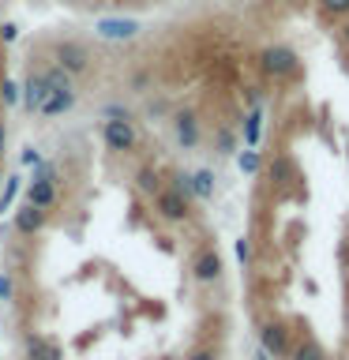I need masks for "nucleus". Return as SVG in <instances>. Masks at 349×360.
I'll return each mask as SVG.
<instances>
[{
    "mask_svg": "<svg viewBox=\"0 0 349 360\" xmlns=\"http://www.w3.org/2000/svg\"><path fill=\"white\" fill-rule=\"evenodd\" d=\"M255 68L263 79H274V83H281V79L297 75L300 72V60L297 53L289 49V45H263V49L255 53Z\"/></svg>",
    "mask_w": 349,
    "mask_h": 360,
    "instance_id": "obj_1",
    "label": "nucleus"
},
{
    "mask_svg": "<svg viewBox=\"0 0 349 360\" xmlns=\"http://www.w3.org/2000/svg\"><path fill=\"white\" fill-rule=\"evenodd\" d=\"M259 345H263L267 356L286 360V356H289V345H293L289 323H286V319H263V323H259Z\"/></svg>",
    "mask_w": 349,
    "mask_h": 360,
    "instance_id": "obj_2",
    "label": "nucleus"
},
{
    "mask_svg": "<svg viewBox=\"0 0 349 360\" xmlns=\"http://www.w3.org/2000/svg\"><path fill=\"white\" fill-rule=\"evenodd\" d=\"M101 139H106V146H109L113 154H132L135 146H139V131H135L132 120L113 117V120L101 124Z\"/></svg>",
    "mask_w": 349,
    "mask_h": 360,
    "instance_id": "obj_3",
    "label": "nucleus"
},
{
    "mask_svg": "<svg viewBox=\"0 0 349 360\" xmlns=\"http://www.w3.org/2000/svg\"><path fill=\"white\" fill-rule=\"evenodd\" d=\"M222 270H225V263H222V255L214 244H203L199 252L191 255V278H196L199 285H214V281L222 278Z\"/></svg>",
    "mask_w": 349,
    "mask_h": 360,
    "instance_id": "obj_4",
    "label": "nucleus"
},
{
    "mask_svg": "<svg viewBox=\"0 0 349 360\" xmlns=\"http://www.w3.org/2000/svg\"><path fill=\"white\" fill-rule=\"evenodd\" d=\"M154 210H158V218H165V221H188L191 218V199H184L173 188H162L154 195Z\"/></svg>",
    "mask_w": 349,
    "mask_h": 360,
    "instance_id": "obj_5",
    "label": "nucleus"
},
{
    "mask_svg": "<svg viewBox=\"0 0 349 360\" xmlns=\"http://www.w3.org/2000/svg\"><path fill=\"white\" fill-rule=\"evenodd\" d=\"M270 188L278 191V195H289L293 184H297V165H293V158L289 154H278L274 162H270Z\"/></svg>",
    "mask_w": 349,
    "mask_h": 360,
    "instance_id": "obj_6",
    "label": "nucleus"
},
{
    "mask_svg": "<svg viewBox=\"0 0 349 360\" xmlns=\"http://www.w3.org/2000/svg\"><path fill=\"white\" fill-rule=\"evenodd\" d=\"M173 131H177V143L184 146V150L199 146V120H196V112H191V109H184V112H177V117H173Z\"/></svg>",
    "mask_w": 349,
    "mask_h": 360,
    "instance_id": "obj_7",
    "label": "nucleus"
},
{
    "mask_svg": "<svg viewBox=\"0 0 349 360\" xmlns=\"http://www.w3.org/2000/svg\"><path fill=\"white\" fill-rule=\"evenodd\" d=\"M23 345H27V356L30 360H61V345L49 342V338H42V334H34V330H27Z\"/></svg>",
    "mask_w": 349,
    "mask_h": 360,
    "instance_id": "obj_8",
    "label": "nucleus"
},
{
    "mask_svg": "<svg viewBox=\"0 0 349 360\" xmlns=\"http://www.w3.org/2000/svg\"><path fill=\"white\" fill-rule=\"evenodd\" d=\"M286 360H331V353H326V349L315 342V338H297V342L289 345V356Z\"/></svg>",
    "mask_w": 349,
    "mask_h": 360,
    "instance_id": "obj_9",
    "label": "nucleus"
},
{
    "mask_svg": "<svg viewBox=\"0 0 349 360\" xmlns=\"http://www.w3.org/2000/svg\"><path fill=\"white\" fill-rule=\"evenodd\" d=\"M27 202H30V207H42V210L56 207V188H53V180H45V176L34 180V184L27 188Z\"/></svg>",
    "mask_w": 349,
    "mask_h": 360,
    "instance_id": "obj_10",
    "label": "nucleus"
},
{
    "mask_svg": "<svg viewBox=\"0 0 349 360\" xmlns=\"http://www.w3.org/2000/svg\"><path fill=\"white\" fill-rule=\"evenodd\" d=\"M42 225H45V210L42 207H30L27 202V207L15 214V233H23V236H34Z\"/></svg>",
    "mask_w": 349,
    "mask_h": 360,
    "instance_id": "obj_11",
    "label": "nucleus"
},
{
    "mask_svg": "<svg viewBox=\"0 0 349 360\" xmlns=\"http://www.w3.org/2000/svg\"><path fill=\"white\" fill-rule=\"evenodd\" d=\"M315 8H319V15H323L326 22L349 19V0H315Z\"/></svg>",
    "mask_w": 349,
    "mask_h": 360,
    "instance_id": "obj_12",
    "label": "nucleus"
},
{
    "mask_svg": "<svg viewBox=\"0 0 349 360\" xmlns=\"http://www.w3.org/2000/svg\"><path fill=\"white\" fill-rule=\"evenodd\" d=\"M191 195H196V199H210L214 195V173H210V169L191 173Z\"/></svg>",
    "mask_w": 349,
    "mask_h": 360,
    "instance_id": "obj_13",
    "label": "nucleus"
},
{
    "mask_svg": "<svg viewBox=\"0 0 349 360\" xmlns=\"http://www.w3.org/2000/svg\"><path fill=\"white\" fill-rule=\"evenodd\" d=\"M135 184H139V191H146V195H158V191H162L165 184H162V176H158V169H139V173H135Z\"/></svg>",
    "mask_w": 349,
    "mask_h": 360,
    "instance_id": "obj_14",
    "label": "nucleus"
},
{
    "mask_svg": "<svg viewBox=\"0 0 349 360\" xmlns=\"http://www.w3.org/2000/svg\"><path fill=\"white\" fill-rule=\"evenodd\" d=\"M259 131H263V112L252 109V112H248V124H244V139H248V146L259 143Z\"/></svg>",
    "mask_w": 349,
    "mask_h": 360,
    "instance_id": "obj_15",
    "label": "nucleus"
},
{
    "mask_svg": "<svg viewBox=\"0 0 349 360\" xmlns=\"http://www.w3.org/2000/svg\"><path fill=\"white\" fill-rule=\"evenodd\" d=\"M19 184H23L19 176H8L4 191H0V210H11V202H15V195H19Z\"/></svg>",
    "mask_w": 349,
    "mask_h": 360,
    "instance_id": "obj_16",
    "label": "nucleus"
},
{
    "mask_svg": "<svg viewBox=\"0 0 349 360\" xmlns=\"http://www.w3.org/2000/svg\"><path fill=\"white\" fill-rule=\"evenodd\" d=\"M169 188L180 191L184 199H191V176L188 173H173V176H169Z\"/></svg>",
    "mask_w": 349,
    "mask_h": 360,
    "instance_id": "obj_17",
    "label": "nucleus"
},
{
    "mask_svg": "<svg viewBox=\"0 0 349 360\" xmlns=\"http://www.w3.org/2000/svg\"><path fill=\"white\" fill-rule=\"evenodd\" d=\"M218 154H233V131L229 128L218 131Z\"/></svg>",
    "mask_w": 349,
    "mask_h": 360,
    "instance_id": "obj_18",
    "label": "nucleus"
},
{
    "mask_svg": "<svg viewBox=\"0 0 349 360\" xmlns=\"http://www.w3.org/2000/svg\"><path fill=\"white\" fill-rule=\"evenodd\" d=\"M241 169H244V173H255V169H259L255 150H244V154H241Z\"/></svg>",
    "mask_w": 349,
    "mask_h": 360,
    "instance_id": "obj_19",
    "label": "nucleus"
},
{
    "mask_svg": "<svg viewBox=\"0 0 349 360\" xmlns=\"http://www.w3.org/2000/svg\"><path fill=\"white\" fill-rule=\"evenodd\" d=\"M188 360H218V353L203 345V349H191V353H188Z\"/></svg>",
    "mask_w": 349,
    "mask_h": 360,
    "instance_id": "obj_20",
    "label": "nucleus"
},
{
    "mask_svg": "<svg viewBox=\"0 0 349 360\" xmlns=\"http://www.w3.org/2000/svg\"><path fill=\"white\" fill-rule=\"evenodd\" d=\"M8 297H11V278L0 270V300H8Z\"/></svg>",
    "mask_w": 349,
    "mask_h": 360,
    "instance_id": "obj_21",
    "label": "nucleus"
},
{
    "mask_svg": "<svg viewBox=\"0 0 349 360\" xmlns=\"http://www.w3.org/2000/svg\"><path fill=\"white\" fill-rule=\"evenodd\" d=\"M42 162V154L34 150V146H27V150H23V165H38Z\"/></svg>",
    "mask_w": 349,
    "mask_h": 360,
    "instance_id": "obj_22",
    "label": "nucleus"
},
{
    "mask_svg": "<svg viewBox=\"0 0 349 360\" xmlns=\"http://www.w3.org/2000/svg\"><path fill=\"white\" fill-rule=\"evenodd\" d=\"M338 34H342V45L349 49V19H342V30H338Z\"/></svg>",
    "mask_w": 349,
    "mask_h": 360,
    "instance_id": "obj_23",
    "label": "nucleus"
},
{
    "mask_svg": "<svg viewBox=\"0 0 349 360\" xmlns=\"http://www.w3.org/2000/svg\"><path fill=\"white\" fill-rule=\"evenodd\" d=\"M4 143H8V124L0 120V154H4Z\"/></svg>",
    "mask_w": 349,
    "mask_h": 360,
    "instance_id": "obj_24",
    "label": "nucleus"
},
{
    "mask_svg": "<svg viewBox=\"0 0 349 360\" xmlns=\"http://www.w3.org/2000/svg\"><path fill=\"white\" fill-rule=\"evenodd\" d=\"M236 255H241V263L248 259V240H236Z\"/></svg>",
    "mask_w": 349,
    "mask_h": 360,
    "instance_id": "obj_25",
    "label": "nucleus"
},
{
    "mask_svg": "<svg viewBox=\"0 0 349 360\" xmlns=\"http://www.w3.org/2000/svg\"><path fill=\"white\" fill-rule=\"evenodd\" d=\"M289 4H304V0H289Z\"/></svg>",
    "mask_w": 349,
    "mask_h": 360,
    "instance_id": "obj_26",
    "label": "nucleus"
},
{
    "mask_svg": "<svg viewBox=\"0 0 349 360\" xmlns=\"http://www.w3.org/2000/svg\"><path fill=\"white\" fill-rule=\"evenodd\" d=\"M345 319H349V308H345Z\"/></svg>",
    "mask_w": 349,
    "mask_h": 360,
    "instance_id": "obj_27",
    "label": "nucleus"
}]
</instances>
